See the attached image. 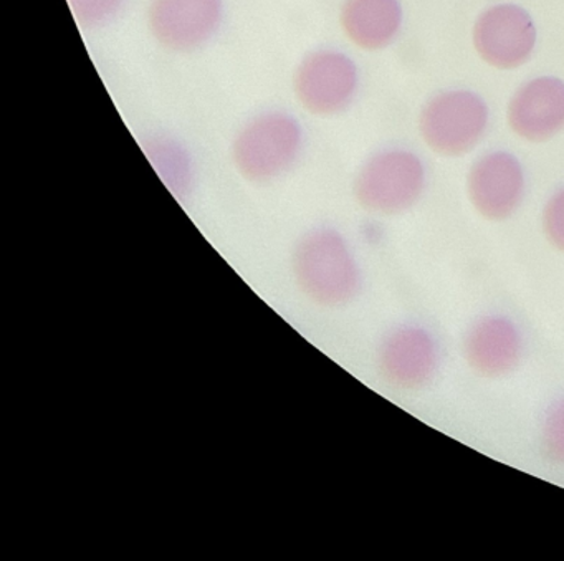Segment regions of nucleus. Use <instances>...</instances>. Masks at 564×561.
I'll list each match as a JSON object with an SVG mask.
<instances>
[{
	"mask_svg": "<svg viewBox=\"0 0 564 561\" xmlns=\"http://www.w3.org/2000/svg\"><path fill=\"white\" fill-rule=\"evenodd\" d=\"M293 272L302 292L316 305H348L361 290V269L348 240L333 229L306 234L295 249Z\"/></svg>",
	"mask_w": 564,
	"mask_h": 561,
	"instance_id": "nucleus-1",
	"label": "nucleus"
},
{
	"mask_svg": "<svg viewBox=\"0 0 564 561\" xmlns=\"http://www.w3.org/2000/svg\"><path fill=\"white\" fill-rule=\"evenodd\" d=\"M302 148L300 121L285 111H267L240 128L234 138L232 160L247 181L269 183L296 163Z\"/></svg>",
	"mask_w": 564,
	"mask_h": 561,
	"instance_id": "nucleus-2",
	"label": "nucleus"
},
{
	"mask_svg": "<svg viewBox=\"0 0 564 561\" xmlns=\"http://www.w3.org/2000/svg\"><path fill=\"white\" fill-rule=\"evenodd\" d=\"M424 187V164L415 154L386 150L362 164L355 181V196L369 213L398 216L417 204Z\"/></svg>",
	"mask_w": 564,
	"mask_h": 561,
	"instance_id": "nucleus-3",
	"label": "nucleus"
},
{
	"mask_svg": "<svg viewBox=\"0 0 564 561\" xmlns=\"http://www.w3.org/2000/svg\"><path fill=\"white\" fill-rule=\"evenodd\" d=\"M487 125V105L471 91H444L422 108V138L442 157L468 153L484 138Z\"/></svg>",
	"mask_w": 564,
	"mask_h": 561,
	"instance_id": "nucleus-4",
	"label": "nucleus"
},
{
	"mask_svg": "<svg viewBox=\"0 0 564 561\" xmlns=\"http://www.w3.org/2000/svg\"><path fill=\"white\" fill-rule=\"evenodd\" d=\"M358 90L355 62L338 51H316L306 55L295 71L296 100L315 117H333L351 105Z\"/></svg>",
	"mask_w": 564,
	"mask_h": 561,
	"instance_id": "nucleus-5",
	"label": "nucleus"
},
{
	"mask_svg": "<svg viewBox=\"0 0 564 561\" xmlns=\"http://www.w3.org/2000/svg\"><path fill=\"white\" fill-rule=\"evenodd\" d=\"M378 371L392 388L419 391L437 375L441 352L425 326L405 323L391 330L379 343Z\"/></svg>",
	"mask_w": 564,
	"mask_h": 561,
	"instance_id": "nucleus-6",
	"label": "nucleus"
},
{
	"mask_svg": "<svg viewBox=\"0 0 564 561\" xmlns=\"http://www.w3.org/2000/svg\"><path fill=\"white\" fill-rule=\"evenodd\" d=\"M148 29L161 47L193 52L206 45L219 31L223 0H151Z\"/></svg>",
	"mask_w": 564,
	"mask_h": 561,
	"instance_id": "nucleus-7",
	"label": "nucleus"
},
{
	"mask_svg": "<svg viewBox=\"0 0 564 561\" xmlns=\"http://www.w3.org/2000/svg\"><path fill=\"white\" fill-rule=\"evenodd\" d=\"M474 44L488 65L510 71L523 65L533 54L536 29L528 12L518 6H495L478 18Z\"/></svg>",
	"mask_w": 564,
	"mask_h": 561,
	"instance_id": "nucleus-8",
	"label": "nucleus"
},
{
	"mask_svg": "<svg viewBox=\"0 0 564 561\" xmlns=\"http://www.w3.org/2000/svg\"><path fill=\"white\" fill-rule=\"evenodd\" d=\"M467 191L471 206L484 219H510L523 203V168L513 154L505 151L485 154L468 173Z\"/></svg>",
	"mask_w": 564,
	"mask_h": 561,
	"instance_id": "nucleus-9",
	"label": "nucleus"
},
{
	"mask_svg": "<svg viewBox=\"0 0 564 561\" xmlns=\"http://www.w3.org/2000/svg\"><path fill=\"white\" fill-rule=\"evenodd\" d=\"M523 335L513 320L487 315L475 320L462 342V355L468 369L485 379L511 375L523 359Z\"/></svg>",
	"mask_w": 564,
	"mask_h": 561,
	"instance_id": "nucleus-10",
	"label": "nucleus"
},
{
	"mask_svg": "<svg viewBox=\"0 0 564 561\" xmlns=\"http://www.w3.org/2000/svg\"><path fill=\"white\" fill-rule=\"evenodd\" d=\"M508 123L523 140H551L564 128V82L554 77L528 82L510 101Z\"/></svg>",
	"mask_w": 564,
	"mask_h": 561,
	"instance_id": "nucleus-11",
	"label": "nucleus"
},
{
	"mask_svg": "<svg viewBox=\"0 0 564 561\" xmlns=\"http://www.w3.org/2000/svg\"><path fill=\"white\" fill-rule=\"evenodd\" d=\"M339 24L356 47L381 51L401 31V4L399 0H346Z\"/></svg>",
	"mask_w": 564,
	"mask_h": 561,
	"instance_id": "nucleus-12",
	"label": "nucleus"
},
{
	"mask_svg": "<svg viewBox=\"0 0 564 561\" xmlns=\"http://www.w3.org/2000/svg\"><path fill=\"white\" fill-rule=\"evenodd\" d=\"M144 154L173 193H184L189 187L193 177L189 157L176 141L154 138L144 144Z\"/></svg>",
	"mask_w": 564,
	"mask_h": 561,
	"instance_id": "nucleus-13",
	"label": "nucleus"
},
{
	"mask_svg": "<svg viewBox=\"0 0 564 561\" xmlns=\"http://www.w3.org/2000/svg\"><path fill=\"white\" fill-rule=\"evenodd\" d=\"M540 444L546 461L564 467V398L553 402L544 414Z\"/></svg>",
	"mask_w": 564,
	"mask_h": 561,
	"instance_id": "nucleus-14",
	"label": "nucleus"
},
{
	"mask_svg": "<svg viewBox=\"0 0 564 561\" xmlns=\"http://www.w3.org/2000/svg\"><path fill=\"white\" fill-rule=\"evenodd\" d=\"M80 28L97 29L117 18L124 0H67Z\"/></svg>",
	"mask_w": 564,
	"mask_h": 561,
	"instance_id": "nucleus-15",
	"label": "nucleus"
},
{
	"mask_svg": "<svg viewBox=\"0 0 564 561\" xmlns=\"http://www.w3.org/2000/svg\"><path fill=\"white\" fill-rule=\"evenodd\" d=\"M541 227L546 242L564 256V187L557 190L544 204Z\"/></svg>",
	"mask_w": 564,
	"mask_h": 561,
	"instance_id": "nucleus-16",
	"label": "nucleus"
}]
</instances>
